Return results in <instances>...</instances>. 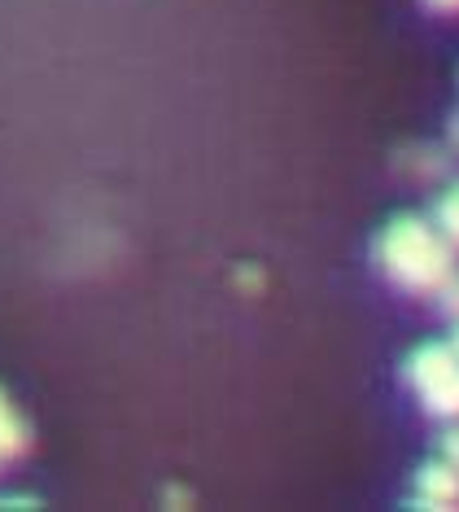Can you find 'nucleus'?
Returning a JSON list of instances; mask_svg holds the SVG:
<instances>
[{"instance_id":"39448f33","label":"nucleus","mask_w":459,"mask_h":512,"mask_svg":"<svg viewBox=\"0 0 459 512\" xmlns=\"http://www.w3.org/2000/svg\"><path fill=\"white\" fill-rule=\"evenodd\" d=\"M433 228L459 250V184H451V189L438 197V206H433Z\"/></svg>"},{"instance_id":"7ed1b4c3","label":"nucleus","mask_w":459,"mask_h":512,"mask_svg":"<svg viewBox=\"0 0 459 512\" xmlns=\"http://www.w3.org/2000/svg\"><path fill=\"white\" fill-rule=\"evenodd\" d=\"M416 508H455L459 504V469H451L446 460H433L416 473Z\"/></svg>"},{"instance_id":"6e6552de","label":"nucleus","mask_w":459,"mask_h":512,"mask_svg":"<svg viewBox=\"0 0 459 512\" xmlns=\"http://www.w3.org/2000/svg\"><path fill=\"white\" fill-rule=\"evenodd\" d=\"M425 5H429V9H442V14H455L459 0H425Z\"/></svg>"},{"instance_id":"423d86ee","label":"nucleus","mask_w":459,"mask_h":512,"mask_svg":"<svg viewBox=\"0 0 459 512\" xmlns=\"http://www.w3.org/2000/svg\"><path fill=\"white\" fill-rule=\"evenodd\" d=\"M433 298H438V311L442 316H451V320H459V272H451L446 281L433 289Z\"/></svg>"},{"instance_id":"20e7f679","label":"nucleus","mask_w":459,"mask_h":512,"mask_svg":"<svg viewBox=\"0 0 459 512\" xmlns=\"http://www.w3.org/2000/svg\"><path fill=\"white\" fill-rule=\"evenodd\" d=\"M22 447H27V425L18 421L14 403L0 394V460H14Z\"/></svg>"},{"instance_id":"1a4fd4ad","label":"nucleus","mask_w":459,"mask_h":512,"mask_svg":"<svg viewBox=\"0 0 459 512\" xmlns=\"http://www.w3.org/2000/svg\"><path fill=\"white\" fill-rule=\"evenodd\" d=\"M451 351L459 355V320H455V333H451Z\"/></svg>"},{"instance_id":"f257e3e1","label":"nucleus","mask_w":459,"mask_h":512,"mask_svg":"<svg viewBox=\"0 0 459 512\" xmlns=\"http://www.w3.org/2000/svg\"><path fill=\"white\" fill-rule=\"evenodd\" d=\"M376 263L407 294H433L455 272V246L429 219L398 215L376 237Z\"/></svg>"},{"instance_id":"9d476101","label":"nucleus","mask_w":459,"mask_h":512,"mask_svg":"<svg viewBox=\"0 0 459 512\" xmlns=\"http://www.w3.org/2000/svg\"><path fill=\"white\" fill-rule=\"evenodd\" d=\"M451 141L459 145V114H455V123H451Z\"/></svg>"},{"instance_id":"f03ea898","label":"nucleus","mask_w":459,"mask_h":512,"mask_svg":"<svg viewBox=\"0 0 459 512\" xmlns=\"http://www.w3.org/2000/svg\"><path fill=\"white\" fill-rule=\"evenodd\" d=\"M407 386L420 394L425 412L442 416V421H459V355L451 342H425L407 355L403 368Z\"/></svg>"},{"instance_id":"0eeeda50","label":"nucleus","mask_w":459,"mask_h":512,"mask_svg":"<svg viewBox=\"0 0 459 512\" xmlns=\"http://www.w3.org/2000/svg\"><path fill=\"white\" fill-rule=\"evenodd\" d=\"M438 451H442V460L451 464V469H459V425H451L446 434L438 438Z\"/></svg>"}]
</instances>
